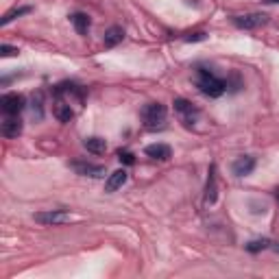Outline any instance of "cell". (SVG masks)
Returning a JSON list of instances; mask_svg holds the SVG:
<instances>
[{
	"instance_id": "obj_1",
	"label": "cell",
	"mask_w": 279,
	"mask_h": 279,
	"mask_svg": "<svg viewBox=\"0 0 279 279\" xmlns=\"http://www.w3.org/2000/svg\"><path fill=\"white\" fill-rule=\"evenodd\" d=\"M196 87L201 90V94L210 98H218L223 96L227 90V81L218 79L216 75H212L210 70H199V81H196Z\"/></svg>"
},
{
	"instance_id": "obj_2",
	"label": "cell",
	"mask_w": 279,
	"mask_h": 279,
	"mask_svg": "<svg viewBox=\"0 0 279 279\" xmlns=\"http://www.w3.org/2000/svg\"><path fill=\"white\" fill-rule=\"evenodd\" d=\"M166 107L161 102H149L142 109V122L146 129H161L166 124Z\"/></svg>"
},
{
	"instance_id": "obj_3",
	"label": "cell",
	"mask_w": 279,
	"mask_h": 279,
	"mask_svg": "<svg viewBox=\"0 0 279 279\" xmlns=\"http://www.w3.org/2000/svg\"><path fill=\"white\" fill-rule=\"evenodd\" d=\"M172 105H175V112H177L179 120L183 122V127L192 129L194 122H196V118H199V109H196L192 102L186 100V98H175Z\"/></svg>"
},
{
	"instance_id": "obj_4",
	"label": "cell",
	"mask_w": 279,
	"mask_h": 279,
	"mask_svg": "<svg viewBox=\"0 0 279 279\" xmlns=\"http://www.w3.org/2000/svg\"><path fill=\"white\" fill-rule=\"evenodd\" d=\"M24 105H26L24 96H22V94H16V92L5 94V96L0 98V109H3L5 116H18L22 109H24Z\"/></svg>"
},
{
	"instance_id": "obj_5",
	"label": "cell",
	"mask_w": 279,
	"mask_h": 279,
	"mask_svg": "<svg viewBox=\"0 0 279 279\" xmlns=\"http://www.w3.org/2000/svg\"><path fill=\"white\" fill-rule=\"evenodd\" d=\"M268 22L266 13H245V16H236L233 18V24L238 28H245V31H253V28H260Z\"/></svg>"
},
{
	"instance_id": "obj_6",
	"label": "cell",
	"mask_w": 279,
	"mask_h": 279,
	"mask_svg": "<svg viewBox=\"0 0 279 279\" xmlns=\"http://www.w3.org/2000/svg\"><path fill=\"white\" fill-rule=\"evenodd\" d=\"M70 168L75 170L77 175H81V177H94V179H100V177H105L107 170H105V166H100V164H92V161H72Z\"/></svg>"
},
{
	"instance_id": "obj_7",
	"label": "cell",
	"mask_w": 279,
	"mask_h": 279,
	"mask_svg": "<svg viewBox=\"0 0 279 279\" xmlns=\"http://www.w3.org/2000/svg\"><path fill=\"white\" fill-rule=\"evenodd\" d=\"M33 218L40 225H63V223H70L72 216L63 210H48V212H38Z\"/></svg>"
},
{
	"instance_id": "obj_8",
	"label": "cell",
	"mask_w": 279,
	"mask_h": 279,
	"mask_svg": "<svg viewBox=\"0 0 279 279\" xmlns=\"http://www.w3.org/2000/svg\"><path fill=\"white\" fill-rule=\"evenodd\" d=\"M231 170H233V175H236V177H247V175H251V172L255 170V157H251V155L238 157L236 161H233Z\"/></svg>"
},
{
	"instance_id": "obj_9",
	"label": "cell",
	"mask_w": 279,
	"mask_h": 279,
	"mask_svg": "<svg viewBox=\"0 0 279 279\" xmlns=\"http://www.w3.org/2000/svg\"><path fill=\"white\" fill-rule=\"evenodd\" d=\"M0 133L5 137H18L22 133V120L18 116H7L3 120V127H0Z\"/></svg>"
},
{
	"instance_id": "obj_10",
	"label": "cell",
	"mask_w": 279,
	"mask_h": 279,
	"mask_svg": "<svg viewBox=\"0 0 279 279\" xmlns=\"http://www.w3.org/2000/svg\"><path fill=\"white\" fill-rule=\"evenodd\" d=\"M218 199V188H216V166H210V177L205 183V205H214Z\"/></svg>"
},
{
	"instance_id": "obj_11",
	"label": "cell",
	"mask_w": 279,
	"mask_h": 279,
	"mask_svg": "<svg viewBox=\"0 0 279 279\" xmlns=\"http://www.w3.org/2000/svg\"><path fill=\"white\" fill-rule=\"evenodd\" d=\"M144 153L151 159H157V161H168L170 155H172V151H170V146H168V144H149L144 149Z\"/></svg>"
},
{
	"instance_id": "obj_12",
	"label": "cell",
	"mask_w": 279,
	"mask_h": 279,
	"mask_svg": "<svg viewBox=\"0 0 279 279\" xmlns=\"http://www.w3.org/2000/svg\"><path fill=\"white\" fill-rule=\"evenodd\" d=\"M127 179H129V175H127V170H124V168L112 172V175L107 177V181H105V192H116V190L122 188L124 183H127Z\"/></svg>"
},
{
	"instance_id": "obj_13",
	"label": "cell",
	"mask_w": 279,
	"mask_h": 279,
	"mask_svg": "<svg viewBox=\"0 0 279 279\" xmlns=\"http://www.w3.org/2000/svg\"><path fill=\"white\" fill-rule=\"evenodd\" d=\"M70 20H72V26H75V31H77L79 35H87V33H90L92 20H90V16H87V13H72Z\"/></svg>"
},
{
	"instance_id": "obj_14",
	"label": "cell",
	"mask_w": 279,
	"mask_h": 279,
	"mask_svg": "<svg viewBox=\"0 0 279 279\" xmlns=\"http://www.w3.org/2000/svg\"><path fill=\"white\" fill-rule=\"evenodd\" d=\"M83 146L92 153V155H102V153L107 151V142L102 137H87L83 142Z\"/></svg>"
},
{
	"instance_id": "obj_15",
	"label": "cell",
	"mask_w": 279,
	"mask_h": 279,
	"mask_svg": "<svg viewBox=\"0 0 279 279\" xmlns=\"http://www.w3.org/2000/svg\"><path fill=\"white\" fill-rule=\"evenodd\" d=\"M124 40V31L120 26H112V28H107V33H105V46L107 48H114V46H118V44Z\"/></svg>"
},
{
	"instance_id": "obj_16",
	"label": "cell",
	"mask_w": 279,
	"mask_h": 279,
	"mask_svg": "<svg viewBox=\"0 0 279 279\" xmlns=\"http://www.w3.org/2000/svg\"><path fill=\"white\" fill-rule=\"evenodd\" d=\"M55 118L59 120V122H70L72 118H75V112H72V107L70 105H65V102H57L55 105Z\"/></svg>"
},
{
	"instance_id": "obj_17",
	"label": "cell",
	"mask_w": 279,
	"mask_h": 279,
	"mask_svg": "<svg viewBox=\"0 0 279 279\" xmlns=\"http://www.w3.org/2000/svg\"><path fill=\"white\" fill-rule=\"evenodd\" d=\"M26 13H31V7H18V9H11V11H7L3 20H0V26H7L11 20H16L20 16H26Z\"/></svg>"
},
{
	"instance_id": "obj_18",
	"label": "cell",
	"mask_w": 279,
	"mask_h": 279,
	"mask_svg": "<svg viewBox=\"0 0 279 279\" xmlns=\"http://www.w3.org/2000/svg\"><path fill=\"white\" fill-rule=\"evenodd\" d=\"M270 247V240L268 238H260V240H251L247 245V251L249 253H260V251H264V249H268Z\"/></svg>"
},
{
	"instance_id": "obj_19",
	"label": "cell",
	"mask_w": 279,
	"mask_h": 279,
	"mask_svg": "<svg viewBox=\"0 0 279 279\" xmlns=\"http://www.w3.org/2000/svg\"><path fill=\"white\" fill-rule=\"evenodd\" d=\"M118 159L122 161V164H127V166L135 164V155H133V153H129V151H118Z\"/></svg>"
},
{
	"instance_id": "obj_20",
	"label": "cell",
	"mask_w": 279,
	"mask_h": 279,
	"mask_svg": "<svg viewBox=\"0 0 279 279\" xmlns=\"http://www.w3.org/2000/svg\"><path fill=\"white\" fill-rule=\"evenodd\" d=\"M33 116H35V118H42V116H44V109H42V94L33 96Z\"/></svg>"
},
{
	"instance_id": "obj_21",
	"label": "cell",
	"mask_w": 279,
	"mask_h": 279,
	"mask_svg": "<svg viewBox=\"0 0 279 279\" xmlns=\"http://www.w3.org/2000/svg\"><path fill=\"white\" fill-rule=\"evenodd\" d=\"M16 55H18V48L9 46V44H3V46H0V57H3V59H7V57H16Z\"/></svg>"
},
{
	"instance_id": "obj_22",
	"label": "cell",
	"mask_w": 279,
	"mask_h": 279,
	"mask_svg": "<svg viewBox=\"0 0 279 279\" xmlns=\"http://www.w3.org/2000/svg\"><path fill=\"white\" fill-rule=\"evenodd\" d=\"M205 40H207V33H203V31L190 33V35H186V38H183V42H205Z\"/></svg>"
},
{
	"instance_id": "obj_23",
	"label": "cell",
	"mask_w": 279,
	"mask_h": 279,
	"mask_svg": "<svg viewBox=\"0 0 279 279\" xmlns=\"http://www.w3.org/2000/svg\"><path fill=\"white\" fill-rule=\"evenodd\" d=\"M253 207H255L253 214H266V205H255V203H253Z\"/></svg>"
},
{
	"instance_id": "obj_24",
	"label": "cell",
	"mask_w": 279,
	"mask_h": 279,
	"mask_svg": "<svg viewBox=\"0 0 279 279\" xmlns=\"http://www.w3.org/2000/svg\"><path fill=\"white\" fill-rule=\"evenodd\" d=\"M273 251H275V253L279 255V242H277V245H273Z\"/></svg>"
},
{
	"instance_id": "obj_25",
	"label": "cell",
	"mask_w": 279,
	"mask_h": 279,
	"mask_svg": "<svg viewBox=\"0 0 279 279\" xmlns=\"http://www.w3.org/2000/svg\"><path fill=\"white\" fill-rule=\"evenodd\" d=\"M275 196H277V199H279V188H277V190H275Z\"/></svg>"
},
{
	"instance_id": "obj_26",
	"label": "cell",
	"mask_w": 279,
	"mask_h": 279,
	"mask_svg": "<svg viewBox=\"0 0 279 279\" xmlns=\"http://www.w3.org/2000/svg\"><path fill=\"white\" fill-rule=\"evenodd\" d=\"M266 3H279V0H266Z\"/></svg>"
}]
</instances>
